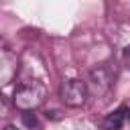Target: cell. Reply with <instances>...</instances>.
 Masks as SVG:
<instances>
[{"label":"cell","instance_id":"1","mask_svg":"<svg viewBox=\"0 0 130 130\" xmlns=\"http://www.w3.org/2000/svg\"><path fill=\"white\" fill-rule=\"evenodd\" d=\"M47 98V85L41 79H24L14 87L12 104L20 112H35L39 106H43Z\"/></svg>","mask_w":130,"mask_h":130},{"label":"cell","instance_id":"2","mask_svg":"<svg viewBox=\"0 0 130 130\" xmlns=\"http://www.w3.org/2000/svg\"><path fill=\"white\" fill-rule=\"evenodd\" d=\"M87 93H89L87 83L81 81V79H75V77L65 79L59 87V95H61L63 104L69 106V108H81L87 100Z\"/></svg>","mask_w":130,"mask_h":130},{"label":"cell","instance_id":"3","mask_svg":"<svg viewBox=\"0 0 130 130\" xmlns=\"http://www.w3.org/2000/svg\"><path fill=\"white\" fill-rule=\"evenodd\" d=\"M18 73V57L14 51L0 47V87H6L14 81Z\"/></svg>","mask_w":130,"mask_h":130},{"label":"cell","instance_id":"4","mask_svg":"<svg viewBox=\"0 0 130 130\" xmlns=\"http://www.w3.org/2000/svg\"><path fill=\"white\" fill-rule=\"evenodd\" d=\"M112 81H114V75L108 67H98L95 71H91V83H93V91L98 93H104L112 87Z\"/></svg>","mask_w":130,"mask_h":130},{"label":"cell","instance_id":"5","mask_svg":"<svg viewBox=\"0 0 130 130\" xmlns=\"http://www.w3.org/2000/svg\"><path fill=\"white\" fill-rule=\"evenodd\" d=\"M126 114H128V108H126V106L116 108L114 112H110V114L104 118L102 128H104V130H120L122 124H124V120H126Z\"/></svg>","mask_w":130,"mask_h":130},{"label":"cell","instance_id":"6","mask_svg":"<svg viewBox=\"0 0 130 130\" xmlns=\"http://www.w3.org/2000/svg\"><path fill=\"white\" fill-rule=\"evenodd\" d=\"M22 122L28 126V128H35V130H41V124H39V120H37V116L32 114V112H26V114H22Z\"/></svg>","mask_w":130,"mask_h":130},{"label":"cell","instance_id":"7","mask_svg":"<svg viewBox=\"0 0 130 130\" xmlns=\"http://www.w3.org/2000/svg\"><path fill=\"white\" fill-rule=\"evenodd\" d=\"M8 114V104H6V100H4V95L0 93V118H4Z\"/></svg>","mask_w":130,"mask_h":130},{"label":"cell","instance_id":"8","mask_svg":"<svg viewBox=\"0 0 130 130\" xmlns=\"http://www.w3.org/2000/svg\"><path fill=\"white\" fill-rule=\"evenodd\" d=\"M124 63H126V67H130V45L124 49Z\"/></svg>","mask_w":130,"mask_h":130},{"label":"cell","instance_id":"9","mask_svg":"<svg viewBox=\"0 0 130 130\" xmlns=\"http://www.w3.org/2000/svg\"><path fill=\"white\" fill-rule=\"evenodd\" d=\"M4 130H18V128H16V126H6Z\"/></svg>","mask_w":130,"mask_h":130},{"label":"cell","instance_id":"10","mask_svg":"<svg viewBox=\"0 0 130 130\" xmlns=\"http://www.w3.org/2000/svg\"><path fill=\"white\" fill-rule=\"evenodd\" d=\"M126 120H128V124H130V112H128V114H126Z\"/></svg>","mask_w":130,"mask_h":130}]
</instances>
